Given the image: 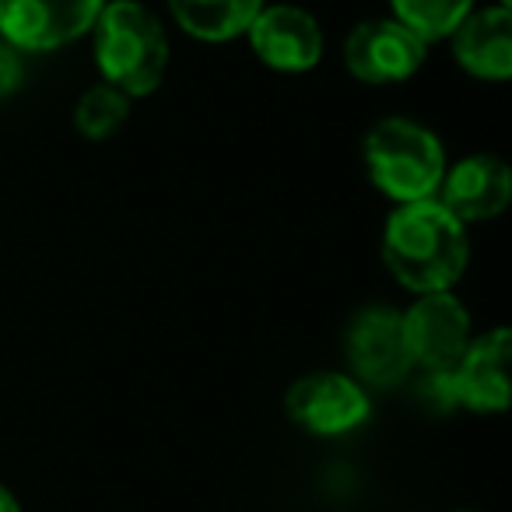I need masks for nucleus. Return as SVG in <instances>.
<instances>
[{"mask_svg":"<svg viewBox=\"0 0 512 512\" xmlns=\"http://www.w3.org/2000/svg\"><path fill=\"white\" fill-rule=\"evenodd\" d=\"M425 46L397 18H372L351 29L344 43V67L362 85H397L418 74L425 64Z\"/></svg>","mask_w":512,"mask_h":512,"instance_id":"6","label":"nucleus"},{"mask_svg":"<svg viewBox=\"0 0 512 512\" xmlns=\"http://www.w3.org/2000/svg\"><path fill=\"white\" fill-rule=\"evenodd\" d=\"M467 228L435 197L400 204L383 232V260L414 295L449 292L467 271Z\"/></svg>","mask_w":512,"mask_h":512,"instance_id":"1","label":"nucleus"},{"mask_svg":"<svg viewBox=\"0 0 512 512\" xmlns=\"http://www.w3.org/2000/svg\"><path fill=\"white\" fill-rule=\"evenodd\" d=\"M344 348L362 386H393L414 365L404 337V313L390 306H369L355 313Z\"/></svg>","mask_w":512,"mask_h":512,"instance_id":"7","label":"nucleus"},{"mask_svg":"<svg viewBox=\"0 0 512 512\" xmlns=\"http://www.w3.org/2000/svg\"><path fill=\"white\" fill-rule=\"evenodd\" d=\"M418 393L428 400L432 407L439 411H449V407H460L456 404V386H453V369H425L418 383Z\"/></svg>","mask_w":512,"mask_h":512,"instance_id":"16","label":"nucleus"},{"mask_svg":"<svg viewBox=\"0 0 512 512\" xmlns=\"http://www.w3.org/2000/svg\"><path fill=\"white\" fill-rule=\"evenodd\" d=\"M390 8L421 43H435L453 36L456 25L474 11V0H390Z\"/></svg>","mask_w":512,"mask_h":512,"instance_id":"14","label":"nucleus"},{"mask_svg":"<svg viewBox=\"0 0 512 512\" xmlns=\"http://www.w3.org/2000/svg\"><path fill=\"white\" fill-rule=\"evenodd\" d=\"M509 362L512 334L505 327L470 341L463 358L453 365L456 404L481 414L505 411L509 407Z\"/></svg>","mask_w":512,"mask_h":512,"instance_id":"11","label":"nucleus"},{"mask_svg":"<svg viewBox=\"0 0 512 512\" xmlns=\"http://www.w3.org/2000/svg\"><path fill=\"white\" fill-rule=\"evenodd\" d=\"M512 200V172L498 155H470L446 169L439 183V204L453 218L488 221L509 207Z\"/></svg>","mask_w":512,"mask_h":512,"instance_id":"10","label":"nucleus"},{"mask_svg":"<svg viewBox=\"0 0 512 512\" xmlns=\"http://www.w3.org/2000/svg\"><path fill=\"white\" fill-rule=\"evenodd\" d=\"M22 85V60H18V50L8 43H0V99L18 92Z\"/></svg>","mask_w":512,"mask_h":512,"instance_id":"17","label":"nucleus"},{"mask_svg":"<svg viewBox=\"0 0 512 512\" xmlns=\"http://www.w3.org/2000/svg\"><path fill=\"white\" fill-rule=\"evenodd\" d=\"M106 0H0V36L25 53H50L88 36Z\"/></svg>","mask_w":512,"mask_h":512,"instance_id":"4","label":"nucleus"},{"mask_svg":"<svg viewBox=\"0 0 512 512\" xmlns=\"http://www.w3.org/2000/svg\"><path fill=\"white\" fill-rule=\"evenodd\" d=\"M285 407L295 425L306 428L309 435H323V439L355 432L372 414V400L365 386L355 376H344V372L302 376L288 390Z\"/></svg>","mask_w":512,"mask_h":512,"instance_id":"5","label":"nucleus"},{"mask_svg":"<svg viewBox=\"0 0 512 512\" xmlns=\"http://www.w3.org/2000/svg\"><path fill=\"white\" fill-rule=\"evenodd\" d=\"M449 39L456 64L474 78L505 81L512 74V15L502 4L470 11Z\"/></svg>","mask_w":512,"mask_h":512,"instance_id":"12","label":"nucleus"},{"mask_svg":"<svg viewBox=\"0 0 512 512\" xmlns=\"http://www.w3.org/2000/svg\"><path fill=\"white\" fill-rule=\"evenodd\" d=\"M264 0H169L176 25L200 43H228L246 36Z\"/></svg>","mask_w":512,"mask_h":512,"instance_id":"13","label":"nucleus"},{"mask_svg":"<svg viewBox=\"0 0 512 512\" xmlns=\"http://www.w3.org/2000/svg\"><path fill=\"white\" fill-rule=\"evenodd\" d=\"M0 512H22V502L15 498V491H8L0 484Z\"/></svg>","mask_w":512,"mask_h":512,"instance_id":"18","label":"nucleus"},{"mask_svg":"<svg viewBox=\"0 0 512 512\" xmlns=\"http://www.w3.org/2000/svg\"><path fill=\"white\" fill-rule=\"evenodd\" d=\"M369 179L397 204L428 200L446 176V151L439 137L407 116H386L365 134Z\"/></svg>","mask_w":512,"mask_h":512,"instance_id":"3","label":"nucleus"},{"mask_svg":"<svg viewBox=\"0 0 512 512\" xmlns=\"http://www.w3.org/2000/svg\"><path fill=\"white\" fill-rule=\"evenodd\" d=\"M102 81L127 99L151 95L169 71V39L155 15L137 0H106L92 25Z\"/></svg>","mask_w":512,"mask_h":512,"instance_id":"2","label":"nucleus"},{"mask_svg":"<svg viewBox=\"0 0 512 512\" xmlns=\"http://www.w3.org/2000/svg\"><path fill=\"white\" fill-rule=\"evenodd\" d=\"M411 362L421 369H453L470 348V313L453 292L421 295L404 313Z\"/></svg>","mask_w":512,"mask_h":512,"instance_id":"8","label":"nucleus"},{"mask_svg":"<svg viewBox=\"0 0 512 512\" xmlns=\"http://www.w3.org/2000/svg\"><path fill=\"white\" fill-rule=\"evenodd\" d=\"M249 46L271 71L302 74L323 60V29L306 8L295 4H271L260 8L246 29Z\"/></svg>","mask_w":512,"mask_h":512,"instance_id":"9","label":"nucleus"},{"mask_svg":"<svg viewBox=\"0 0 512 512\" xmlns=\"http://www.w3.org/2000/svg\"><path fill=\"white\" fill-rule=\"evenodd\" d=\"M127 116H130L127 95H123L120 88L99 81V85L88 88L78 99V106H74V127H78V134L88 137V141H106V137H113L116 130L127 123Z\"/></svg>","mask_w":512,"mask_h":512,"instance_id":"15","label":"nucleus"}]
</instances>
